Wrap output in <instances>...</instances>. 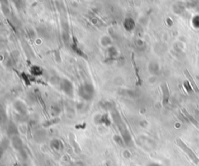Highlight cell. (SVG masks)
Listing matches in <instances>:
<instances>
[{"mask_svg":"<svg viewBox=\"0 0 199 166\" xmlns=\"http://www.w3.org/2000/svg\"><path fill=\"white\" fill-rule=\"evenodd\" d=\"M176 143H177V144L181 148V150L184 151V152L187 154V155L191 159V161H192L195 165H198L199 158L197 156V154L194 152V151H193L191 148H189V147L185 144L184 142L180 138H177L176 140Z\"/></svg>","mask_w":199,"mask_h":166,"instance_id":"cell-1","label":"cell"},{"mask_svg":"<svg viewBox=\"0 0 199 166\" xmlns=\"http://www.w3.org/2000/svg\"><path fill=\"white\" fill-rule=\"evenodd\" d=\"M183 113H184V115H185V116H186V118H187V120H188V121H190L192 124L194 125V126H195L197 128H198L199 129V124H198V122L191 116V115H190L187 112V110H183Z\"/></svg>","mask_w":199,"mask_h":166,"instance_id":"cell-4","label":"cell"},{"mask_svg":"<svg viewBox=\"0 0 199 166\" xmlns=\"http://www.w3.org/2000/svg\"><path fill=\"white\" fill-rule=\"evenodd\" d=\"M185 75H186V76H187V78L188 81H189L190 83H191V86H192L193 89L195 90V92H199L198 87V85H196V83H195V80H194L193 77H192V76H191V75L188 72V71H187V70H185Z\"/></svg>","mask_w":199,"mask_h":166,"instance_id":"cell-3","label":"cell"},{"mask_svg":"<svg viewBox=\"0 0 199 166\" xmlns=\"http://www.w3.org/2000/svg\"><path fill=\"white\" fill-rule=\"evenodd\" d=\"M59 121V119H55V120H52L51 121H48V122H46L44 124H43L44 126H51V125L55 124H57L58 122Z\"/></svg>","mask_w":199,"mask_h":166,"instance_id":"cell-5","label":"cell"},{"mask_svg":"<svg viewBox=\"0 0 199 166\" xmlns=\"http://www.w3.org/2000/svg\"><path fill=\"white\" fill-rule=\"evenodd\" d=\"M162 91H163V103L165 106L168 102L170 98V92L167 84H163L162 85Z\"/></svg>","mask_w":199,"mask_h":166,"instance_id":"cell-2","label":"cell"}]
</instances>
